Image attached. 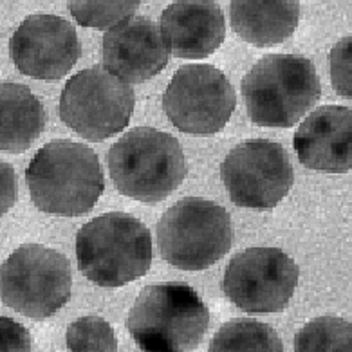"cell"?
<instances>
[{"label":"cell","mask_w":352,"mask_h":352,"mask_svg":"<svg viewBox=\"0 0 352 352\" xmlns=\"http://www.w3.org/2000/svg\"><path fill=\"white\" fill-rule=\"evenodd\" d=\"M25 181L40 212L63 217L91 212L105 190L96 152L69 140L42 146L25 170Z\"/></svg>","instance_id":"obj_1"},{"label":"cell","mask_w":352,"mask_h":352,"mask_svg":"<svg viewBox=\"0 0 352 352\" xmlns=\"http://www.w3.org/2000/svg\"><path fill=\"white\" fill-rule=\"evenodd\" d=\"M210 325V311L183 282L146 285L132 305L126 327L141 352H195Z\"/></svg>","instance_id":"obj_2"},{"label":"cell","mask_w":352,"mask_h":352,"mask_svg":"<svg viewBox=\"0 0 352 352\" xmlns=\"http://www.w3.org/2000/svg\"><path fill=\"white\" fill-rule=\"evenodd\" d=\"M107 163L118 192L146 204L164 201L186 177L179 141L152 126H135L121 135Z\"/></svg>","instance_id":"obj_3"},{"label":"cell","mask_w":352,"mask_h":352,"mask_svg":"<svg viewBox=\"0 0 352 352\" xmlns=\"http://www.w3.org/2000/svg\"><path fill=\"white\" fill-rule=\"evenodd\" d=\"M76 261L82 275L102 287L134 282L145 276L152 264L148 228L131 213H103L80 228Z\"/></svg>","instance_id":"obj_4"},{"label":"cell","mask_w":352,"mask_h":352,"mask_svg":"<svg viewBox=\"0 0 352 352\" xmlns=\"http://www.w3.org/2000/svg\"><path fill=\"white\" fill-rule=\"evenodd\" d=\"M248 116L261 126L287 129L322 96L314 63L300 54H265L242 80Z\"/></svg>","instance_id":"obj_5"},{"label":"cell","mask_w":352,"mask_h":352,"mask_svg":"<svg viewBox=\"0 0 352 352\" xmlns=\"http://www.w3.org/2000/svg\"><path fill=\"white\" fill-rule=\"evenodd\" d=\"M235 241L230 213L203 197L181 199L157 222L161 256L177 270H208Z\"/></svg>","instance_id":"obj_6"},{"label":"cell","mask_w":352,"mask_h":352,"mask_svg":"<svg viewBox=\"0 0 352 352\" xmlns=\"http://www.w3.org/2000/svg\"><path fill=\"white\" fill-rule=\"evenodd\" d=\"M71 291V264L53 248L24 244L0 265V298L28 318L44 320L58 313Z\"/></svg>","instance_id":"obj_7"},{"label":"cell","mask_w":352,"mask_h":352,"mask_svg":"<svg viewBox=\"0 0 352 352\" xmlns=\"http://www.w3.org/2000/svg\"><path fill=\"white\" fill-rule=\"evenodd\" d=\"M132 85L102 65L69 78L60 96V118L71 131L89 141H103L125 131L134 114Z\"/></svg>","instance_id":"obj_8"},{"label":"cell","mask_w":352,"mask_h":352,"mask_svg":"<svg viewBox=\"0 0 352 352\" xmlns=\"http://www.w3.org/2000/svg\"><path fill=\"white\" fill-rule=\"evenodd\" d=\"M235 107L232 82L217 67L204 63L183 65L163 94L164 114L184 134H217L228 125Z\"/></svg>","instance_id":"obj_9"},{"label":"cell","mask_w":352,"mask_h":352,"mask_svg":"<svg viewBox=\"0 0 352 352\" xmlns=\"http://www.w3.org/2000/svg\"><path fill=\"white\" fill-rule=\"evenodd\" d=\"M221 177L236 206L271 212L293 188L294 170L287 150L280 143L250 140L226 155Z\"/></svg>","instance_id":"obj_10"},{"label":"cell","mask_w":352,"mask_h":352,"mask_svg":"<svg viewBox=\"0 0 352 352\" xmlns=\"http://www.w3.org/2000/svg\"><path fill=\"white\" fill-rule=\"evenodd\" d=\"M300 267L278 248H250L232 256L222 291L246 313H280L293 298Z\"/></svg>","instance_id":"obj_11"},{"label":"cell","mask_w":352,"mask_h":352,"mask_svg":"<svg viewBox=\"0 0 352 352\" xmlns=\"http://www.w3.org/2000/svg\"><path fill=\"white\" fill-rule=\"evenodd\" d=\"M82 53L76 30L56 15H31L10 40V54L20 73L36 80H60Z\"/></svg>","instance_id":"obj_12"},{"label":"cell","mask_w":352,"mask_h":352,"mask_svg":"<svg viewBox=\"0 0 352 352\" xmlns=\"http://www.w3.org/2000/svg\"><path fill=\"white\" fill-rule=\"evenodd\" d=\"M102 56L107 71L131 85L160 74L170 53L155 22L146 16H131L107 31Z\"/></svg>","instance_id":"obj_13"},{"label":"cell","mask_w":352,"mask_h":352,"mask_svg":"<svg viewBox=\"0 0 352 352\" xmlns=\"http://www.w3.org/2000/svg\"><path fill=\"white\" fill-rule=\"evenodd\" d=\"M300 163L327 174H345L352 168L351 107L323 105L300 123L293 138Z\"/></svg>","instance_id":"obj_14"},{"label":"cell","mask_w":352,"mask_h":352,"mask_svg":"<svg viewBox=\"0 0 352 352\" xmlns=\"http://www.w3.org/2000/svg\"><path fill=\"white\" fill-rule=\"evenodd\" d=\"M161 36L175 58L203 60L222 45L226 22L212 0H181L163 11Z\"/></svg>","instance_id":"obj_15"},{"label":"cell","mask_w":352,"mask_h":352,"mask_svg":"<svg viewBox=\"0 0 352 352\" xmlns=\"http://www.w3.org/2000/svg\"><path fill=\"white\" fill-rule=\"evenodd\" d=\"M232 28L253 45H275L294 33L300 19L296 0H233L230 4Z\"/></svg>","instance_id":"obj_16"},{"label":"cell","mask_w":352,"mask_h":352,"mask_svg":"<svg viewBox=\"0 0 352 352\" xmlns=\"http://www.w3.org/2000/svg\"><path fill=\"white\" fill-rule=\"evenodd\" d=\"M47 114L30 87L0 83V152L20 154L44 132Z\"/></svg>","instance_id":"obj_17"},{"label":"cell","mask_w":352,"mask_h":352,"mask_svg":"<svg viewBox=\"0 0 352 352\" xmlns=\"http://www.w3.org/2000/svg\"><path fill=\"white\" fill-rule=\"evenodd\" d=\"M208 352H284L275 329L253 318L224 323L210 342Z\"/></svg>","instance_id":"obj_18"},{"label":"cell","mask_w":352,"mask_h":352,"mask_svg":"<svg viewBox=\"0 0 352 352\" xmlns=\"http://www.w3.org/2000/svg\"><path fill=\"white\" fill-rule=\"evenodd\" d=\"M294 352H352V325L338 316H320L300 329Z\"/></svg>","instance_id":"obj_19"},{"label":"cell","mask_w":352,"mask_h":352,"mask_svg":"<svg viewBox=\"0 0 352 352\" xmlns=\"http://www.w3.org/2000/svg\"><path fill=\"white\" fill-rule=\"evenodd\" d=\"M65 342L71 352H118L114 329L100 316H83L71 323Z\"/></svg>","instance_id":"obj_20"},{"label":"cell","mask_w":352,"mask_h":352,"mask_svg":"<svg viewBox=\"0 0 352 352\" xmlns=\"http://www.w3.org/2000/svg\"><path fill=\"white\" fill-rule=\"evenodd\" d=\"M141 2L134 0H123V2H92V0H74L69 2V11L71 15L76 19L80 25L85 28H98V30H105V28H114L123 20L131 19L140 8Z\"/></svg>","instance_id":"obj_21"},{"label":"cell","mask_w":352,"mask_h":352,"mask_svg":"<svg viewBox=\"0 0 352 352\" xmlns=\"http://www.w3.org/2000/svg\"><path fill=\"white\" fill-rule=\"evenodd\" d=\"M351 36H345L331 51V74L338 94L351 98Z\"/></svg>","instance_id":"obj_22"},{"label":"cell","mask_w":352,"mask_h":352,"mask_svg":"<svg viewBox=\"0 0 352 352\" xmlns=\"http://www.w3.org/2000/svg\"><path fill=\"white\" fill-rule=\"evenodd\" d=\"M0 352H31L30 331L8 316H0Z\"/></svg>","instance_id":"obj_23"},{"label":"cell","mask_w":352,"mask_h":352,"mask_svg":"<svg viewBox=\"0 0 352 352\" xmlns=\"http://www.w3.org/2000/svg\"><path fill=\"white\" fill-rule=\"evenodd\" d=\"M19 201V179L15 168L0 160V217L10 212Z\"/></svg>","instance_id":"obj_24"}]
</instances>
